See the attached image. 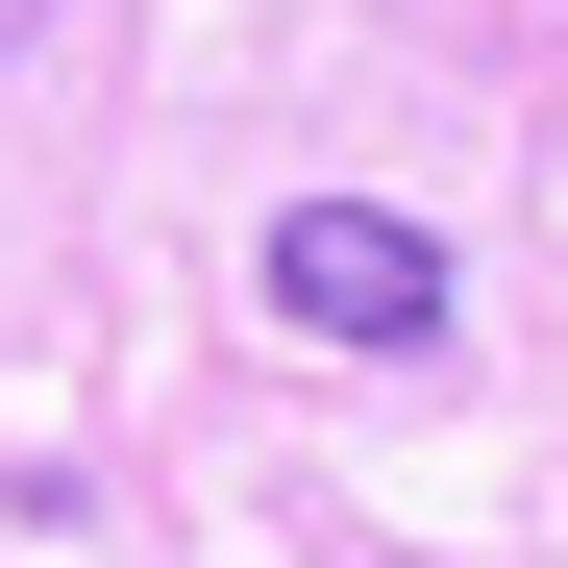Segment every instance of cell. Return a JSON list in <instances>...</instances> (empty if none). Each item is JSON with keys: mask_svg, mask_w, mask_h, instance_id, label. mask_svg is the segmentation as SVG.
Instances as JSON below:
<instances>
[{"mask_svg": "<svg viewBox=\"0 0 568 568\" xmlns=\"http://www.w3.org/2000/svg\"><path fill=\"white\" fill-rule=\"evenodd\" d=\"M272 322L297 346H445V247L396 223V199H272Z\"/></svg>", "mask_w": 568, "mask_h": 568, "instance_id": "6da1fadb", "label": "cell"}, {"mask_svg": "<svg viewBox=\"0 0 568 568\" xmlns=\"http://www.w3.org/2000/svg\"><path fill=\"white\" fill-rule=\"evenodd\" d=\"M26 26H50V0H0V50H26Z\"/></svg>", "mask_w": 568, "mask_h": 568, "instance_id": "7a4b0ae2", "label": "cell"}]
</instances>
